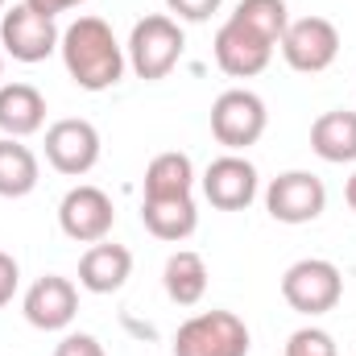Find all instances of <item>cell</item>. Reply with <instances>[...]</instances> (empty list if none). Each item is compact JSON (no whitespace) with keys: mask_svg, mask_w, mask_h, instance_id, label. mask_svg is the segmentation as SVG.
Wrapping results in <instances>:
<instances>
[{"mask_svg":"<svg viewBox=\"0 0 356 356\" xmlns=\"http://www.w3.org/2000/svg\"><path fill=\"white\" fill-rule=\"evenodd\" d=\"M286 356H340V353H336L332 332H323V327H298L286 340Z\"/></svg>","mask_w":356,"mask_h":356,"instance_id":"22","label":"cell"},{"mask_svg":"<svg viewBox=\"0 0 356 356\" xmlns=\"http://www.w3.org/2000/svg\"><path fill=\"white\" fill-rule=\"evenodd\" d=\"M17 286H21V266H17V257H13V253H0V307L13 302Z\"/></svg>","mask_w":356,"mask_h":356,"instance_id":"25","label":"cell"},{"mask_svg":"<svg viewBox=\"0 0 356 356\" xmlns=\"http://www.w3.org/2000/svg\"><path fill=\"white\" fill-rule=\"evenodd\" d=\"M311 149L315 158L332 162V166H348L356 162V112L353 108H332L311 124Z\"/></svg>","mask_w":356,"mask_h":356,"instance_id":"17","label":"cell"},{"mask_svg":"<svg viewBox=\"0 0 356 356\" xmlns=\"http://www.w3.org/2000/svg\"><path fill=\"white\" fill-rule=\"evenodd\" d=\"M211 54H216V67L232 79H253L261 75L273 58V42L261 38L257 29L241 25L236 17H228L220 29H216V42H211Z\"/></svg>","mask_w":356,"mask_h":356,"instance_id":"11","label":"cell"},{"mask_svg":"<svg viewBox=\"0 0 356 356\" xmlns=\"http://www.w3.org/2000/svg\"><path fill=\"white\" fill-rule=\"evenodd\" d=\"M232 17H236L241 25L257 29L261 38H269L273 46L282 42V33H286V25H290V8H286V0H241Z\"/></svg>","mask_w":356,"mask_h":356,"instance_id":"21","label":"cell"},{"mask_svg":"<svg viewBox=\"0 0 356 356\" xmlns=\"http://www.w3.org/2000/svg\"><path fill=\"white\" fill-rule=\"evenodd\" d=\"M46 124V95L33 83H0V133L4 137H33Z\"/></svg>","mask_w":356,"mask_h":356,"instance_id":"15","label":"cell"},{"mask_svg":"<svg viewBox=\"0 0 356 356\" xmlns=\"http://www.w3.org/2000/svg\"><path fill=\"white\" fill-rule=\"evenodd\" d=\"M344 199H348V207L356 211V170H353V178L344 182Z\"/></svg>","mask_w":356,"mask_h":356,"instance_id":"27","label":"cell"},{"mask_svg":"<svg viewBox=\"0 0 356 356\" xmlns=\"http://www.w3.org/2000/svg\"><path fill=\"white\" fill-rule=\"evenodd\" d=\"M195 191V162L178 149L158 154L145 166V199H170V195H191Z\"/></svg>","mask_w":356,"mask_h":356,"instance_id":"20","label":"cell"},{"mask_svg":"<svg viewBox=\"0 0 356 356\" xmlns=\"http://www.w3.org/2000/svg\"><path fill=\"white\" fill-rule=\"evenodd\" d=\"M0 13H4V0H0Z\"/></svg>","mask_w":356,"mask_h":356,"instance_id":"29","label":"cell"},{"mask_svg":"<svg viewBox=\"0 0 356 356\" xmlns=\"http://www.w3.org/2000/svg\"><path fill=\"white\" fill-rule=\"evenodd\" d=\"M129 277H133V253L124 245L99 241L79 257V286L88 294H116Z\"/></svg>","mask_w":356,"mask_h":356,"instance_id":"14","label":"cell"},{"mask_svg":"<svg viewBox=\"0 0 356 356\" xmlns=\"http://www.w3.org/2000/svg\"><path fill=\"white\" fill-rule=\"evenodd\" d=\"M199 186H203V199H207L211 207H220V211H245V207L257 199L261 178H257V166H253L245 154H220V158L203 170Z\"/></svg>","mask_w":356,"mask_h":356,"instance_id":"12","label":"cell"},{"mask_svg":"<svg viewBox=\"0 0 356 356\" xmlns=\"http://www.w3.org/2000/svg\"><path fill=\"white\" fill-rule=\"evenodd\" d=\"M38 154L17 137H0V199H25L38 186Z\"/></svg>","mask_w":356,"mask_h":356,"instance_id":"19","label":"cell"},{"mask_svg":"<svg viewBox=\"0 0 356 356\" xmlns=\"http://www.w3.org/2000/svg\"><path fill=\"white\" fill-rule=\"evenodd\" d=\"M266 124H269L266 99L249 88L220 91L216 104H211V137L228 154H245L249 145H257L266 137Z\"/></svg>","mask_w":356,"mask_h":356,"instance_id":"4","label":"cell"},{"mask_svg":"<svg viewBox=\"0 0 356 356\" xmlns=\"http://www.w3.org/2000/svg\"><path fill=\"white\" fill-rule=\"evenodd\" d=\"M277 50H282V58H286L290 71H298V75H323L340 58V29L327 17H298V21L286 25Z\"/></svg>","mask_w":356,"mask_h":356,"instance_id":"7","label":"cell"},{"mask_svg":"<svg viewBox=\"0 0 356 356\" xmlns=\"http://www.w3.org/2000/svg\"><path fill=\"white\" fill-rule=\"evenodd\" d=\"M54 356H108V353H104V344L91 332H67L54 344Z\"/></svg>","mask_w":356,"mask_h":356,"instance_id":"24","label":"cell"},{"mask_svg":"<svg viewBox=\"0 0 356 356\" xmlns=\"http://www.w3.org/2000/svg\"><path fill=\"white\" fill-rule=\"evenodd\" d=\"M249 327L232 311H199L175 332V356H249Z\"/></svg>","mask_w":356,"mask_h":356,"instance_id":"5","label":"cell"},{"mask_svg":"<svg viewBox=\"0 0 356 356\" xmlns=\"http://www.w3.org/2000/svg\"><path fill=\"white\" fill-rule=\"evenodd\" d=\"M327 207V186L311 170H286L266 186V211L277 224H315Z\"/></svg>","mask_w":356,"mask_h":356,"instance_id":"10","label":"cell"},{"mask_svg":"<svg viewBox=\"0 0 356 356\" xmlns=\"http://www.w3.org/2000/svg\"><path fill=\"white\" fill-rule=\"evenodd\" d=\"M112 224H116V207H112L108 191H99L91 182L71 186L63 195V203H58V228L75 245H99V241H108Z\"/></svg>","mask_w":356,"mask_h":356,"instance_id":"9","label":"cell"},{"mask_svg":"<svg viewBox=\"0 0 356 356\" xmlns=\"http://www.w3.org/2000/svg\"><path fill=\"white\" fill-rule=\"evenodd\" d=\"M141 224L149 236L178 245L186 241L195 228H199V207H195V195H170V199H145L141 203Z\"/></svg>","mask_w":356,"mask_h":356,"instance_id":"16","label":"cell"},{"mask_svg":"<svg viewBox=\"0 0 356 356\" xmlns=\"http://www.w3.org/2000/svg\"><path fill=\"white\" fill-rule=\"evenodd\" d=\"M33 13H46V17H58V13H67V8H79V4H88V0H25Z\"/></svg>","mask_w":356,"mask_h":356,"instance_id":"26","label":"cell"},{"mask_svg":"<svg viewBox=\"0 0 356 356\" xmlns=\"http://www.w3.org/2000/svg\"><path fill=\"white\" fill-rule=\"evenodd\" d=\"M58 42H63V29L54 25V17L33 13L25 0L0 13V50L13 63H25V67L46 63L58 50Z\"/></svg>","mask_w":356,"mask_h":356,"instance_id":"6","label":"cell"},{"mask_svg":"<svg viewBox=\"0 0 356 356\" xmlns=\"http://www.w3.org/2000/svg\"><path fill=\"white\" fill-rule=\"evenodd\" d=\"M224 0H166V13L175 21H191V25H203L211 21V13H220Z\"/></svg>","mask_w":356,"mask_h":356,"instance_id":"23","label":"cell"},{"mask_svg":"<svg viewBox=\"0 0 356 356\" xmlns=\"http://www.w3.org/2000/svg\"><path fill=\"white\" fill-rule=\"evenodd\" d=\"M58 54H63V67H67L71 83L79 91H91V95L116 88L124 79V71H129L124 46L116 42L112 25L104 17H75L63 29Z\"/></svg>","mask_w":356,"mask_h":356,"instance_id":"1","label":"cell"},{"mask_svg":"<svg viewBox=\"0 0 356 356\" xmlns=\"http://www.w3.org/2000/svg\"><path fill=\"white\" fill-rule=\"evenodd\" d=\"M0 75H4V50H0Z\"/></svg>","mask_w":356,"mask_h":356,"instance_id":"28","label":"cell"},{"mask_svg":"<svg viewBox=\"0 0 356 356\" xmlns=\"http://www.w3.org/2000/svg\"><path fill=\"white\" fill-rule=\"evenodd\" d=\"M282 298L298 315H327L344 298V273L327 257H302L282 273Z\"/></svg>","mask_w":356,"mask_h":356,"instance_id":"3","label":"cell"},{"mask_svg":"<svg viewBox=\"0 0 356 356\" xmlns=\"http://www.w3.org/2000/svg\"><path fill=\"white\" fill-rule=\"evenodd\" d=\"M162 286L175 307H195L207 294V261L195 249H178L162 266Z\"/></svg>","mask_w":356,"mask_h":356,"instance_id":"18","label":"cell"},{"mask_svg":"<svg viewBox=\"0 0 356 356\" xmlns=\"http://www.w3.org/2000/svg\"><path fill=\"white\" fill-rule=\"evenodd\" d=\"M21 311L38 332H67L79 315V286L63 273H46L25 290Z\"/></svg>","mask_w":356,"mask_h":356,"instance_id":"13","label":"cell"},{"mask_svg":"<svg viewBox=\"0 0 356 356\" xmlns=\"http://www.w3.org/2000/svg\"><path fill=\"white\" fill-rule=\"evenodd\" d=\"M104 154V141H99V129L83 120V116H63L46 129V162L67 178H83L95 170Z\"/></svg>","mask_w":356,"mask_h":356,"instance_id":"8","label":"cell"},{"mask_svg":"<svg viewBox=\"0 0 356 356\" xmlns=\"http://www.w3.org/2000/svg\"><path fill=\"white\" fill-rule=\"evenodd\" d=\"M182 50H186V33H182V21H175L170 13H149L133 25L129 42H124V58H129V71L145 83H158L182 63Z\"/></svg>","mask_w":356,"mask_h":356,"instance_id":"2","label":"cell"}]
</instances>
